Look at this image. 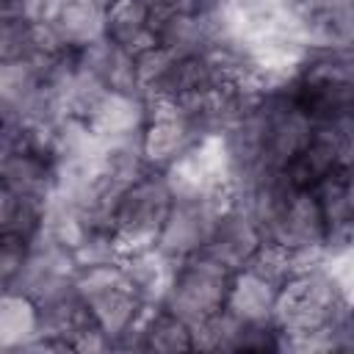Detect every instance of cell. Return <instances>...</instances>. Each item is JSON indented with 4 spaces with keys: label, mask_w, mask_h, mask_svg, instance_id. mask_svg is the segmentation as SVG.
<instances>
[{
    "label": "cell",
    "mask_w": 354,
    "mask_h": 354,
    "mask_svg": "<svg viewBox=\"0 0 354 354\" xmlns=\"http://www.w3.org/2000/svg\"><path fill=\"white\" fill-rule=\"evenodd\" d=\"M36 22L19 11L0 14V64L28 61L36 55Z\"/></svg>",
    "instance_id": "18"
},
{
    "label": "cell",
    "mask_w": 354,
    "mask_h": 354,
    "mask_svg": "<svg viewBox=\"0 0 354 354\" xmlns=\"http://www.w3.org/2000/svg\"><path fill=\"white\" fill-rule=\"evenodd\" d=\"M6 11H19V0H0V14Z\"/></svg>",
    "instance_id": "22"
},
{
    "label": "cell",
    "mask_w": 354,
    "mask_h": 354,
    "mask_svg": "<svg viewBox=\"0 0 354 354\" xmlns=\"http://www.w3.org/2000/svg\"><path fill=\"white\" fill-rule=\"evenodd\" d=\"M30 241L17 235H0V288H8L14 277L19 274Z\"/></svg>",
    "instance_id": "21"
},
{
    "label": "cell",
    "mask_w": 354,
    "mask_h": 354,
    "mask_svg": "<svg viewBox=\"0 0 354 354\" xmlns=\"http://www.w3.org/2000/svg\"><path fill=\"white\" fill-rule=\"evenodd\" d=\"M144 105H147V122L141 127L144 163L152 171H169L207 133L185 108H180L171 100L144 97Z\"/></svg>",
    "instance_id": "5"
},
{
    "label": "cell",
    "mask_w": 354,
    "mask_h": 354,
    "mask_svg": "<svg viewBox=\"0 0 354 354\" xmlns=\"http://www.w3.org/2000/svg\"><path fill=\"white\" fill-rule=\"evenodd\" d=\"M313 196L321 207L326 224V246L324 252L351 249V224H354V183L351 166H340L324 174L313 188Z\"/></svg>",
    "instance_id": "9"
},
{
    "label": "cell",
    "mask_w": 354,
    "mask_h": 354,
    "mask_svg": "<svg viewBox=\"0 0 354 354\" xmlns=\"http://www.w3.org/2000/svg\"><path fill=\"white\" fill-rule=\"evenodd\" d=\"M39 335V310L33 299L14 288H0V348L22 351Z\"/></svg>",
    "instance_id": "16"
},
{
    "label": "cell",
    "mask_w": 354,
    "mask_h": 354,
    "mask_svg": "<svg viewBox=\"0 0 354 354\" xmlns=\"http://www.w3.org/2000/svg\"><path fill=\"white\" fill-rule=\"evenodd\" d=\"M171 202H174V191L163 171L147 169L133 183H127L119 194L111 218V232L119 243V252L127 254L136 249L155 246L160 227L171 210Z\"/></svg>",
    "instance_id": "3"
},
{
    "label": "cell",
    "mask_w": 354,
    "mask_h": 354,
    "mask_svg": "<svg viewBox=\"0 0 354 354\" xmlns=\"http://www.w3.org/2000/svg\"><path fill=\"white\" fill-rule=\"evenodd\" d=\"M277 293H279V285L263 279L249 268H241L232 274L224 310L243 324H274Z\"/></svg>",
    "instance_id": "12"
},
{
    "label": "cell",
    "mask_w": 354,
    "mask_h": 354,
    "mask_svg": "<svg viewBox=\"0 0 354 354\" xmlns=\"http://www.w3.org/2000/svg\"><path fill=\"white\" fill-rule=\"evenodd\" d=\"M299 266H304V260L299 254H293L290 249L274 243V241H263L260 249L252 254V260L246 263L249 271L260 274L263 279L274 282V285H282Z\"/></svg>",
    "instance_id": "19"
},
{
    "label": "cell",
    "mask_w": 354,
    "mask_h": 354,
    "mask_svg": "<svg viewBox=\"0 0 354 354\" xmlns=\"http://www.w3.org/2000/svg\"><path fill=\"white\" fill-rule=\"evenodd\" d=\"M174 53L163 44H149L147 50L136 53V80H138V94L147 97L152 91H158V86L163 83V77L169 75L171 64H174Z\"/></svg>",
    "instance_id": "20"
},
{
    "label": "cell",
    "mask_w": 354,
    "mask_h": 354,
    "mask_svg": "<svg viewBox=\"0 0 354 354\" xmlns=\"http://www.w3.org/2000/svg\"><path fill=\"white\" fill-rule=\"evenodd\" d=\"M263 241H266L263 230L257 227L252 213L243 210L241 205L230 202L218 213V218H216V224L210 230V238H207L202 252L235 274V271L246 268V263L252 260V254L260 249Z\"/></svg>",
    "instance_id": "8"
},
{
    "label": "cell",
    "mask_w": 354,
    "mask_h": 354,
    "mask_svg": "<svg viewBox=\"0 0 354 354\" xmlns=\"http://www.w3.org/2000/svg\"><path fill=\"white\" fill-rule=\"evenodd\" d=\"M41 221H44V207L19 199L0 177V235H17L33 241L41 230Z\"/></svg>",
    "instance_id": "17"
},
{
    "label": "cell",
    "mask_w": 354,
    "mask_h": 354,
    "mask_svg": "<svg viewBox=\"0 0 354 354\" xmlns=\"http://www.w3.org/2000/svg\"><path fill=\"white\" fill-rule=\"evenodd\" d=\"M351 324L348 288L326 268V263L310 260L299 266L277 293L274 326L279 337L332 332Z\"/></svg>",
    "instance_id": "1"
},
{
    "label": "cell",
    "mask_w": 354,
    "mask_h": 354,
    "mask_svg": "<svg viewBox=\"0 0 354 354\" xmlns=\"http://www.w3.org/2000/svg\"><path fill=\"white\" fill-rule=\"evenodd\" d=\"M77 64L91 72L108 91L119 94H138V80H136V55L111 39H97L94 44L77 50ZM141 97V94H138Z\"/></svg>",
    "instance_id": "11"
},
{
    "label": "cell",
    "mask_w": 354,
    "mask_h": 354,
    "mask_svg": "<svg viewBox=\"0 0 354 354\" xmlns=\"http://www.w3.org/2000/svg\"><path fill=\"white\" fill-rule=\"evenodd\" d=\"M232 271L207 257L205 252L185 257L174 263V274L169 279V288L160 299V304L177 315L183 324L196 329L207 318L224 310L227 293H230Z\"/></svg>",
    "instance_id": "4"
},
{
    "label": "cell",
    "mask_w": 354,
    "mask_h": 354,
    "mask_svg": "<svg viewBox=\"0 0 354 354\" xmlns=\"http://www.w3.org/2000/svg\"><path fill=\"white\" fill-rule=\"evenodd\" d=\"M147 122V105L144 97L138 94H119V91H105L100 102L94 105L91 116L86 119V127L94 136L113 138V136H127L138 133Z\"/></svg>",
    "instance_id": "13"
},
{
    "label": "cell",
    "mask_w": 354,
    "mask_h": 354,
    "mask_svg": "<svg viewBox=\"0 0 354 354\" xmlns=\"http://www.w3.org/2000/svg\"><path fill=\"white\" fill-rule=\"evenodd\" d=\"M122 268L130 285L136 288V293L147 304H160L169 288V279L174 274V260H169L158 246H147V249L122 254Z\"/></svg>",
    "instance_id": "14"
},
{
    "label": "cell",
    "mask_w": 354,
    "mask_h": 354,
    "mask_svg": "<svg viewBox=\"0 0 354 354\" xmlns=\"http://www.w3.org/2000/svg\"><path fill=\"white\" fill-rule=\"evenodd\" d=\"M232 202L230 191L218 194H196V196H174L171 210L160 227L155 246L174 263L194 257L205 249L210 230L218 213Z\"/></svg>",
    "instance_id": "6"
},
{
    "label": "cell",
    "mask_w": 354,
    "mask_h": 354,
    "mask_svg": "<svg viewBox=\"0 0 354 354\" xmlns=\"http://www.w3.org/2000/svg\"><path fill=\"white\" fill-rule=\"evenodd\" d=\"M11 116H17V113H14V111L0 100V122H6V119H11Z\"/></svg>",
    "instance_id": "23"
},
{
    "label": "cell",
    "mask_w": 354,
    "mask_h": 354,
    "mask_svg": "<svg viewBox=\"0 0 354 354\" xmlns=\"http://www.w3.org/2000/svg\"><path fill=\"white\" fill-rule=\"evenodd\" d=\"M105 39L130 50L133 55L155 44L147 0H113L105 8Z\"/></svg>",
    "instance_id": "15"
},
{
    "label": "cell",
    "mask_w": 354,
    "mask_h": 354,
    "mask_svg": "<svg viewBox=\"0 0 354 354\" xmlns=\"http://www.w3.org/2000/svg\"><path fill=\"white\" fill-rule=\"evenodd\" d=\"M260 230L266 241H274L290 249L304 263L318 260L326 246V224L310 188L288 191L277 202V207L268 213Z\"/></svg>",
    "instance_id": "7"
},
{
    "label": "cell",
    "mask_w": 354,
    "mask_h": 354,
    "mask_svg": "<svg viewBox=\"0 0 354 354\" xmlns=\"http://www.w3.org/2000/svg\"><path fill=\"white\" fill-rule=\"evenodd\" d=\"M72 285L86 301L94 324L108 335L111 346L136 326L147 307V301L130 285L122 260L77 266L72 274Z\"/></svg>",
    "instance_id": "2"
},
{
    "label": "cell",
    "mask_w": 354,
    "mask_h": 354,
    "mask_svg": "<svg viewBox=\"0 0 354 354\" xmlns=\"http://www.w3.org/2000/svg\"><path fill=\"white\" fill-rule=\"evenodd\" d=\"M0 177L25 202L47 207L58 185V169L53 155L39 149H14L0 158Z\"/></svg>",
    "instance_id": "10"
}]
</instances>
